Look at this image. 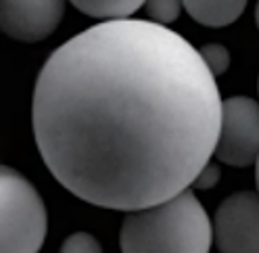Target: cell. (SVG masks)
<instances>
[{
	"mask_svg": "<svg viewBox=\"0 0 259 253\" xmlns=\"http://www.w3.org/2000/svg\"><path fill=\"white\" fill-rule=\"evenodd\" d=\"M222 97L201 53L149 19L96 23L42 65L31 125L71 195L134 212L192 186L213 157Z\"/></svg>",
	"mask_w": 259,
	"mask_h": 253,
	"instance_id": "obj_1",
	"label": "cell"
},
{
	"mask_svg": "<svg viewBox=\"0 0 259 253\" xmlns=\"http://www.w3.org/2000/svg\"><path fill=\"white\" fill-rule=\"evenodd\" d=\"M211 243V218L192 188L127 212L119 232L121 253H209Z\"/></svg>",
	"mask_w": 259,
	"mask_h": 253,
	"instance_id": "obj_2",
	"label": "cell"
},
{
	"mask_svg": "<svg viewBox=\"0 0 259 253\" xmlns=\"http://www.w3.org/2000/svg\"><path fill=\"white\" fill-rule=\"evenodd\" d=\"M48 234L42 195L21 172L0 165V253H40Z\"/></svg>",
	"mask_w": 259,
	"mask_h": 253,
	"instance_id": "obj_3",
	"label": "cell"
},
{
	"mask_svg": "<svg viewBox=\"0 0 259 253\" xmlns=\"http://www.w3.org/2000/svg\"><path fill=\"white\" fill-rule=\"evenodd\" d=\"M213 155L220 163L232 167L255 163L259 157V101L240 94L222 99Z\"/></svg>",
	"mask_w": 259,
	"mask_h": 253,
	"instance_id": "obj_4",
	"label": "cell"
},
{
	"mask_svg": "<svg viewBox=\"0 0 259 253\" xmlns=\"http://www.w3.org/2000/svg\"><path fill=\"white\" fill-rule=\"evenodd\" d=\"M211 226L220 253H259V193L238 191L226 197Z\"/></svg>",
	"mask_w": 259,
	"mask_h": 253,
	"instance_id": "obj_5",
	"label": "cell"
},
{
	"mask_svg": "<svg viewBox=\"0 0 259 253\" xmlns=\"http://www.w3.org/2000/svg\"><path fill=\"white\" fill-rule=\"evenodd\" d=\"M65 0H0V31L17 42H40L59 27Z\"/></svg>",
	"mask_w": 259,
	"mask_h": 253,
	"instance_id": "obj_6",
	"label": "cell"
},
{
	"mask_svg": "<svg viewBox=\"0 0 259 253\" xmlns=\"http://www.w3.org/2000/svg\"><path fill=\"white\" fill-rule=\"evenodd\" d=\"M184 11L205 27H226L247 9L249 0H182Z\"/></svg>",
	"mask_w": 259,
	"mask_h": 253,
	"instance_id": "obj_7",
	"label": "cell"
},
{
	"mask_svg": "<svg viewBox=\"0 0 259 253\" xmlns=\"http://www.w3.org/2000/svg\"><path fill=\"white\" fill-rule=\"evenodd\" d=\"M69 3L88 17L103 21L130 19L138 9L144 7V0H69Z\"/></svg>",
	"mask_w": 259,
	"mask_h": 253,
	"instance_id": "obj_8",
	"label": "cell"
},
{
	"mask_svg": "<svg viewBox=\"0 0 259 253\" xmlns=\"http://www.w3.org/2000/svg\"><path fill=\"white\" fill-rule=\"evenodd\" d=\"M184 9L182 0H144V11L149 15V21L159 25L174 23Z\"/></svg>",
	"mask_w": 259,
	"mask_h": 253,
	"instance_id": "obj_9",
	"label": "cell"
},
{
	"mask_svg": "<svg viewBox=\"0 0 259 253\" xmlns=\"http://www.w3.org/2000/svg\"><path fill=\"white\" fill-rule=\"evenodd\" d=\"M205 65L209 67V71H211L215 77L224 75L226 71H228L230 67V51L226 49L224 44H218V42H211V44H205L199 49Z\"/></svg>",
	"mask_w": 259,
	"mask_h": 253,
	"instance_id": "obj_10",
	"label": "cell"
},
{
	"mask_svg": "<svg viewBox=\"0 0 259 253\" xmlns=\"http://www.w3.org/2000/svg\"><path fill=\"white\" fill-rule=\"evenodd\" d=\"M59 253H103V245L90 232H73L63 241Z\"/></svg>",
	"mask_w": 259,
	"mask_h": 253,
	"instance_id": "obj_11",
	"label": "cell"
},
{
	"mask_svg": "<svg viewBox=\"0 0 259 253\" xmlns=\"http://www.w3.org/2000/svg\"><path fill=\"white\" fill-rule=\"evenodd\" d=\"M220 178H222L220 165H218V163H211V159H209V161L201 167V172L197 174V178H194L192 186H197L199 191H207V188H213V186L220 182Z\"/></svg>",
	"mask_w": 259,
	"mask_h": 253,
	"instance_id": "obj_12",
	"label": "cell"
},
{
	"mask_svg": "<svg viewBox=\"0 0 259 253\" xmlns=\"http://www.w3.org/2000/svg\"><path fill=\"white\" fill-rule=\"evenodd\" d=\"M255 184H257V193H259V157L255 159Z\"/></svg>",
	"mask_w": 259,
	"mask_h": 253,
	"instance_id": "obj_13",
	"label": "cell"
},
{
	"mask_svg": "<svg viewBox=\"0 0 259 253\" xmlns=\"http://www.w3.org/2000/svg\"><path fill=\"white\" fill-rule=\"evenodd\" d=\"M255 23L259 27V0H257V7H255Z\"/></svg>",
	"mask_w": 259,
	"mask_h": 253,
	"instance_id": "obj_14",
	"label": "cell"
}]
</instances>
